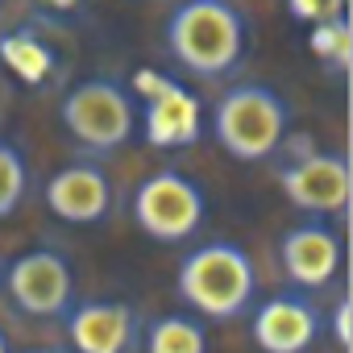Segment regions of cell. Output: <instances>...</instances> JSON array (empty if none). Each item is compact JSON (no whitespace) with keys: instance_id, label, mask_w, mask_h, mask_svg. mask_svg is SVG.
Listing matches in <instances>:
<instances>
[{"instance_id":"obj_19","label":"cell","mask_w":353,"mask_h":353,"mask_svg":"<svg viewBox=\"0 0 353 353\" xmlns=\"http://www.w3.org/2000/svg\"><path fill=\"white\" fill-rule=\"evenodd\" d=\"M0 353H13V349H9V336H5V332H0Z\"/></svg>"},{"instance_id":"obj_3","label":"cell","mask_w":353,"mask_h":353,"mask_svg":"<svg viewBox=\"0 0 353 353\" xmlns=\"http://www.w3.org/2000/svg\"><path fill=\"white\" fill-rule=\"evenodd\" d=\"M208 129L233 162H266L287 141L291 108L270 83H233L212 104Z\"/></svg>"},{"instance_id":"obj_8","label":"cell","mask_w":353,"mask_h":353,"mask_svg":"<svg viewBox=\"0 0 353 353\" xmlns=\"http://www.w3.org/2000/svg\"><path fill=\"white\" fill-rule=\"evenodd\" d=\"M42 204L63 225H100L112 212V179L104 174V166L92 162V158L67 162V166H59L46 179Z\"/></svg>"},{"instance_id":"obj_16","label":"cell","mask_w":353,"mask_h":353,"mask_svg":"<svg viewBox=\"0 0 353 353\" xmlns=\"http://www.w3.org/2000/svg\"><path fill=\"white\" fill-rule=\"evenodd\" d=\"M287 9L307 26H320V21H332L345 13V0H287Z\"/></svg>"},{"instance_id":"obj_15","label":"cell","mask_w":353,"mask_h":353,"mask_svg":"<svg viewBox=\"0 0 353 353\" xmlns=\"http://www.w3.org/2000/svg\"><path fill=\"white\" fill-rule=\"evenodd\" d=\"M312 50L328 63V71L332 75H345L349 71V54H353V34H349V21H345V13L341 17H332V21H320V26H312Z\"/></svg>"},{"instance_id":"obj_12","label":"cell","mask_w":353,"mask_h":353,"mask_svg":"<svg viewBox=\"0 0 353 353\" xmlns=\"http://www.w3.org/2000/svg\"><path fill=\"white\" fill-rule=\"evenodd\" d=\"M150 88L145 96V141L150 145H192L200 137V104L196 96H188L174 79H162V75H145L141 79Z\"/></svg>"},{"instance_id":"obj_20","label":"cell","mask_w":353,"mask_h":353,"mask_svg":"<svg viewBox=\"0 0 353 353\" xmlns=\"http://www.w3.org/2000/svg\"><path fill=\"white\" fill-rule=\"evenodd\" d=\"M50 5H75V0H50Z\"/></svg>"},{"instance_id":"obj_4","label":"cell","mask_w":353,"mask_h":353,"mask_svg":"<svg viewBox=\"0 0 353 353\" xmlns=\"http://www.w3.org/2000/svg\"><path fill=\"white\" fill-rule=\"evenodd\" d=\"M59 121L83 154L108 158L137 137V100L129 96L125 83L92 75L63 92Z\"/></svg>"},{"instance_id":"obj_11","label":"cell","mask_w":353,"mask_h":353,"mask_svg":"<svg viewBox=\"0 0 353 353\" xmlns=\"http://www.w3.org/2000/svg\"><path fill=\"white\" fill-rule=\"evenodd\" d=\"M279 262H283V274L291 279V287H299V291H324V287H332V279L345 266L341 233L328 229V225H320V221L295 225L279 241Z\"/></svg>"},{"instance_id":"obj_18","label":"cell","mask_w":353,"mask_h":353,"mask_svg":"<svg viewBox=\"0 0 353 353\" xmlns=\"http://www.w3.org/2000/svg\"><path fill=\"white\" fill-rule=\"evenodd\" d=\"M26 353H71V349H26Z\"/></svg>"},{"instance_id":"obj_7","label":"cell","mask_w":353,"mask_h":353,"mask_svg":"<svg viewBox=\"0 0 353 353\" xmlns=\"http://www.w3.org/2000/svg\"><path fill=\"white\" fill-rule=\"evenodd\" d=\"M279 188H283L291 208H299L316 221L345 216L349 196H353V170H349V158L341 150H328V154L316 150V154H303L279 170Z\"/></svg>"},{"instance_id":"obj_17","label":"cell","mask_w":353,"mask_h":353,"mask_svg":"<svg viewBox=\"0 0 353 353\" xmlns=\"http://www.w3.org/2000/svg\"><path fill=\"white\" fill-rule=\"evenodd\" d=\"M332 332L341 341V349H349V299L336 303V316H332Z\"/></svg>"},{"instance_id":"obj_6","label":"cell","mask_w":353,"mask_h":353,"mask_svg":"<svg viewBox=\"0 0 353 353\" xmlns=\"http://www.w3.org/2000/svg\"><path fill=\"white\" fill-rule=\"evenodd\" d=\"M9 303L30 320H63L75 303V270L63 250L34 245L17 254L5 270Z\"/></svg>"},{"instance_id":"obj_13","label":"cell","mask_w":353,"mask_h":353,"mask_svg":"<svg viewBox=\"0 0 353 353\" xmlns=\"http://www.w3.org/2000/svg\"><path fill=\"white\" fill-rule=\"evenodd\" d=\"M145 353H208V328L192 312H166L141 332Z\"/></svg>"},{"instance_id":"obj_9","label":"cell","mask_w":353,"mask_h":353,"mask_svg":"<svg viewBox=\"0 0 353 353\" xmlns=\"http://www.w3.org/2000/svg\"><path fill=\"white\" fill-rule=\"evenodd\" d=\"M320 328H324V320H320L316 303L299 291L262 299L250 320V336L262 353H307L320 341Z\"/></svg>"},{"instance_id":"obj_5","label":"cell","mask_w":353,"mask_h":353,"mask_svg":"<svg viewBox=\"0 0 353 353\" xmlns=\"http://www.w3.org/2000/svg\"><path fill=\"white\" fill-rule=\"evenodd\" d=\"M133 225L162 245L188 241L192 233H200L204 216H208V200L200 192V183L183 170H154L133 188L129 200Z\"/></svg>"},{"instance_id":"obj_14","label":"cell","mask_w":353,"mask_h":353,"mask_svg":"<svg viewBox=\"0 0 353 353\" xmlns=\"http://www.w3.org/2000/svg\"><path fill=\"white\" fill-rule=\"evenodd\" d=\"M30 196V162L26 154L0 137V221H9Z\"/></svg>"},{"instance_id":"obj_1","label":"cell","mask_w":353,"mask_h":353,"mask_svg":"<svg viewBox=\"0 0 353 353\" xmlns=\"http://www.w3.org/2000/svg\"><path fill=\"white\" fill-rule=\"evenodd\" d=\"M162 38L174 67L196 79H229L250 50V26L233 0H179Z\"/></svg>"},{"instance_id":"obj_2","label":"cell","mask_w":353,"mask_h":353,"mask_svg":"<svg viewBox=\"0 0 353 353\" xmlns=\"http://www.w3.org/2000/svg\"><path fill=\"white\" fill-rule=\"evenodd\" d=\"M174 295L200 320H237L258 299V266L237 241H204L174 270Z\"/></svg>"},{"instance_id":"obj_10","label":"cell","mask_w":353,"mask_h":353,"mask_svg":"<svg viewBox=\"0 0 353 353\" xmlns=\"http://www.w3.org/2000/svg\"><path fill=\"white\" fill-rule=\"evenodd\" d=\"M71 353H133L141 336V320L125 299H83L67 307Z\"/></svg>"}]
</instances>
